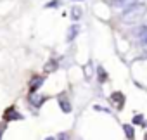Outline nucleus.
<instances>
[{"mask_svg": "<svg viewBox=\"0 0 147 140\" xmlns=\"http://www.w3.org/2000/svg\"><path fill=\"white\" fill-rule=\"evenodd\" d=\"M59 140H67V133H61L59 135Z\"/></svg>", "mask_w": 147, "mask_h": 140, "instance_id": "obj_12", "label": "nucleus"}, {"mask_svg": "<svg viewBox=\"0 0 147 140\" xmlns=\"http://www.w3.org/2000/svg\"><path fill=\"white\" fill-rule=\"evenodd\" d=\"M57 69V62L55 61H50V62H47V66H45V71H55Z\"/></svg>", "mask_w": 147, "mask_h": 140, "instance_id": "obj_7", "label": "nucleus"}, {"mask_svg": "<svg viewBox=\"0 0 147 140\" xmlns=\"http://www.w3.org/2000/svg\"><path fill=\"white\" fill-rule=\"evenodd\" d=\"M123 130H125V135H126V138H130V140H133V138H135V131H133L131 125H125V126H123Z\"/></svg>", "mask_w": 147, "mask_h": 140, "instance_id": "obj_5", "label": "nucleus"}, {"mask_svg": "<svg viewBox=\"0 0 147 140\" xmlns=\"http://www.w3.org/2000/svg\"><path fill=\"white\" fill-rule=\"evenodd\" d=\"M59 106H61V109H62L64 112H71V104L67 102L66 97H59Z\"/></svg>", "mask_w": 147, "mask_h": 140, "instance_id": "obj_4", "label": "nucleus"}, {"mask_svg": "<svg viewBox=\"0 0 147 140\" xmlns=\"http://www.w3.org/2000/svg\"><path fill=\"white\" fill-rule=\"evenodd\" d=\"M113 100H116V102H118V106L121 107V104H123V95H121L119 92H116V94H113Z\"/></svg>", "mask_w": 147, "mask_h": 140, "instance_id": "obj_8", "label": "nucleus"}, {"mask_svg": "<svg viewBox=\"0 0 147 140\" xmlns=\"http://www.w3.org/2000/svg\"><path fill=\"white\" fill-rule=\"evenodd\" d=\"M140 121H142V116H140V118H138V116H137V118H135V119H133V123H137V125H138V123H140Z\"/></svg>", "mask_w": 147, "mask_h": 140, "instance_id": "obj_14", "label": "nucleus"}, {"mask_svg": "<svg viewBox=\"0 0 147 140\" xmlns=\"http://www.w3.org/2000/svg\"><path fill=\"white\" fill-rule=\"evenodd\" d=\"M55 5H59V2H50V4H47V7H55Z\"/></svg>", "mask_w": 147, "mask_h": 140, "instance_id": "obj_13", "label": "nucleus"}, {"mask_svg": "<svg viewBox=\"0 0 147 140\" xmlns=\"http://www.w3.org/2000/svg\"><path fill=\"white\" fill-rule=\"evenodd\" d=\"M42 83H43V78H42V76H35V78L31 80V83H30V92L35 94V92L42 87Z\"/></svg>", "mask_w": 147, "mask_h": 140, "instance_id": "obj_3", "label": "nucleus"}, {"mask_svg": "<svg viewBox=\"0 0 147 140\" xmlns=\"http://www.w3.org/2000/svg\"><path fill=\"white\" fill-rule=\"evenodd\" d=\"M145 11H147V7L144 5V4H131V5H128L125 11H123V14H121V19L125 21V23H137V21H140V18H144V14H145Z\"/></svg>", "mask_w": 147, "mask_h": 140, "instance_id": "obj_1", "label": "nucleus"}, {"mask_svg": "<svg viewBox=\"0 0 147 140\" xmlns=\"http://www.w3.org/2000/svg\"><path fill=\"white\" fill-rule=\"evenodd\" d=\"M71 12H73L71 16H73V18H75V19H78V18L82 16V9H78V7H75V9H73V11H71Z\"/></svg>", "mask_w": 147, "mask_h": 140, "instance_id": "obj_9", "label": "nucleus"}, {"mask_svg": "<svg viewBox=\"0 0 147 140\" xmlns=\"http://www.w3.org/2000/svg\"><path fill=\"white\" fill-rule=\"evenodd\" d=\"M45 140H55V138H52V137H50V138H45Z\"/></svg>", "mask_w": 147, "mask_h": 140, "instance_id": "obj_15", "label": "nucleus"}, {"mask_svg": "<svg viewBox=\"0 0 147 140\" xmlns=\"http://www.w3.org/2000/svg\"><path fill=\"white\" fill-rule=\"evenodd\" d=\"M75 2H80V0H75Z\"/></svg>", "mask_w": 147, "mask_h": 140, "instance_id": "obj_16", "label": "nucleus"}, {"mask_svg": "<svg viewBox=\"0 0 147 140\" xmlns=\"http://www.w3.org/2000/svg\"><path fill=\"white\" fill-rule=\"evenodd\" d=\"M4 119H5V123L19 121V119H23V114H19V112H18V109H16L14 106H11V107H7V109L4 111Z\"/></svg>", "mask_w": 147, "mask_h": 140, "instance_id": "obj_2", "label": "nucleus"}, {"mask_svg": "<svg viewBox=\"0 0 147 140\" xmlns=\"http://www.w3.org/2000/svg\"><path fill=\"white\" fill-rule=\"evenodd\" d=\"M111 2H113L114 5H121V4H125V2H128V0H111Z\"/></svg>", "mask_w": 147, "mask_h": 140, "instance_id": "obj_11", "label": "nucleus"}, {"mask_svg": "<svg viewBox=\"0 0 147 140\" xmlns=\"http://www.w3.org/2000/svg\"><path fill=\"white\" fill-rule=\"evenodd\" d=\"M76 33H78V26H73V28L69 30V33H67V42H71L73 38H75Z\"/></svg>", "mask_w": 147, "mask_h": 140, "instance_id": "obj_6", "label": "nucleus"}, {"mask_svg": "<svg viewBox=\"0 0 147 140\" xmlns=\"http://www.w3.org/2000/svg\"><path fill=\"white\" fill-rule=\"evenodd\" d=\"M5 128H7V123H0V140H2V133L5 131Z\"/></svg>", "mask_w": 147, "mask_h": 140, "instance_id": "obj_10", "label": "nucleus"}]
</instances>
